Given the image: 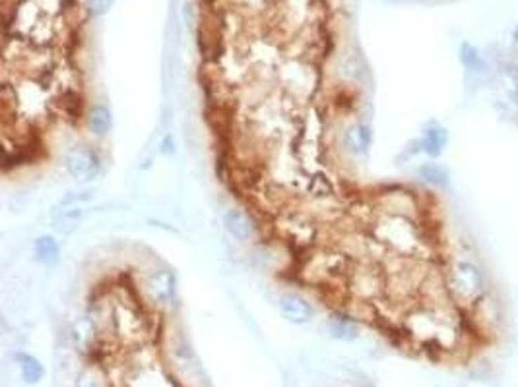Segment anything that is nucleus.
Returning a JSON list of instances; mask_svg holds the SVG:
<instances>
[{"label":"nucleus","instance_id":"obj_1","mask_svg":"<svg viewBox=\"0 0 518 387\" xmlns=\"http://www.w3.org/2000/svg\"><path fill=\"white\" fill-rule=\"evenodd\" d=\"M445 285L451 300L464 310H472L486 302L489 290L484 269L468 258H453L446 262Z\"/></svg>","mask_w":518,"mask_h":387},{"label":"nucleus","instance_id":"obj_2","mask_svg":"<svg viewBox=\"0 0 518 387\" xmlns=\"http://www.w3.org/2000/svg\"><path fill=\"white\" fill-rule=\"evenodd\" d=\"M373 240L379 242L387 250L396 252L402 256L417 252L425 244L423 226L420 221L410 215H398L381 211V215L373 221Z\"/></svg>","mask_w":518,"mask_h":387},{"label":"nucleus","instance_id":"obj_3","mask_svg":"<svg viewBox=\"0 0 518 387\" xmlns=\"http://www.w3.org/2000/svg\"><path fill=\"white\" fill-rule=\"evenodd\" d=\"M103 159L96 147L91 145H74L65 155V169L76 180L89 182L99 177Z\"/></svg>","mask_w":518,"mask_h":387},{"label":"nucleus","instance_id":"obj_4","mask_svg":"<svg viewBox=\"0 0 518 387\" xmlns=\"http://www.w3.org/2000/svg\"><path fill=\"white\" fill-rule=\"evenodd\" d=\"M224 229L227 234L233 238V240L247 244L257 238L259 234V225L254 223V219L251 217V213H247L241 208H229L224 211V217H221Z\"/></svg>","mask_w":518,"mask_h":387},{"label":"nucleus","instance_id":"obj_5","mask_svg":"<svg viewBox=\"0 0 518 387\" xmlns=\"http://www.w3.org/2000/svg\"><path fill=\"white\" fill-rule=\"evenodd\" d=\"M278 310L293 325H305L315 318V306L299 292H284L278 300Z\"/></svg>","mask_w":518,"mask_h":387},{"label":"nucleus","instance_id":"obj_6","mask_svg":"<svg viewBox=\"0 0 518 387\" xmlns=\"http://www.w3.org/2000/svg\"><path fill=\"white\" fill-rule=\"evenodd\" d=\"M148 292L155 304L169 306L177 299V281L169 269H157L148 279Z\"/></svg>","mask_w":518,"mask_h":387},{"label":"nucleus","instance_id":"obj_7","mask_svg":"<svg viewBox=\"0 0 518 387\" xmlns=\"http://www.w3.org/2000/svg\"><path fill=\"white\" fill-rule=\"evenodd\" d=\"M421 154H425L429 159H439L445 154L448 145V132L441 124H431L423 130V136L420 140Z\"/></svg>","mask_w":518,"mask_h":387},{"label":"nucleus","instance_id":"obj_8","mask_svg":"<svg viewBox=\"0 0 518 387\" xmlns=\"http://www.w3.org/2000/svg\"><path fill=\"white\" fill-rule=\"evenodd\" d=\"M373 144V130L365 122H357L344 134V145L348 147L349 154L365 155Z\"/></svg>","mask_w":518,"mask_h":387},{"label":"nucleus","instance_id":"obj_9","mask_svg":"<svg viewBox=\"0 0 518 387\" xmlns=\"http://www.w3.org/2000/svg\"><path fill=\"white\" fill-rule=\"evenodd\" d=\"M415 175H417L421 182H425L427 186H433V188H439V190L448 188V184H451V172L441 163H421L417 170H415Z\"/></svg>","mask_w":518,"mask_h":387},{"label":"nucleus","instance_id":"obj_10","mask_svg":"<svg viewBox=\"0 0 518 387\" xmlns=\"http://www.w3.org/2000/svg\"><path fill=\"white\" fill-rule=\"evenodd\" d=\"M86 121H88V128L91 130L93 136L103 137L109 134V130L113 126V114L109 111V107L96 103L88 109Z\"/></svg>","mask_w":518,"mask_h":387},{"label":"nucleus","instance_id":"obj_11","mask_svg":"<svg viewBox=\"0 0 518 387\" xmlns=\"http://www.w3.org/2000/svg\"><path fill=\"white\" fill-rule=\"evenodd\" d=\"M33 254L35 259L43 266H53L60 258V246L55 236L51 234H41L37 240L33 242Z\"/></svg>","mask_w":518,"mask_h":387},{"label":"nucleus","instance_id":"obj_12","mask_svg":"<svg viewBox=\"0 0 518 387\" xmlns=\"http://www.w3.org/2000/svg\"><path fill=\"white\" fill-rule=\"evenodd\" d=\"M18 366H20V372H22V378H24L25 383H30V386H35V383H39L41 379H43V364L32 355H18Z\"/></svg>","mask_w":518,"mask_h":387},{"label":"nucleus","instance_id":"obj_13","mask_svg":"<svg viewBox=\"0 0 518 387\" xmlns=\"http://www.w3.org/2000/svg\"><path fill=\"white\" fill-rule=\"evenodd\" d=\"M458 58H460L462 66L472 74H478L484 70V57L479 53V48L476 45H472L468 41H464L460 45V50H458Z\"/></svg>","mask_w":518,"mask_h":387},{"label":"nucleus","instance_id":"obj_14","mask_svg":"<svg viewBox=\"0 0 518 387\" xmlns=\"http://www.w3.org/2000/svg\"><path fill=\"white\" fill-rule=\"evenodd\" d=\"M328 330L334 339H340V341H354L359 337V330H357V323L349 318H342L336 315L328 323Z\"/></svg>","mask_w":518,"mask_h":387},{"label":"nucleus","instance_id":"obj_15","mask_svg":"<svg viewBox=\"0 0 518 387\" xmlns=\"http://www.w3.org/2000/svg\"><path fill=\"white\" fill-rule=\"evenodd\" d=\"M82 219H84V208H80V205L65 208L57 217L58 231H70V229H74V226L80 223Z\"/></svg>","mask_w":518,"mask_h":387},{"label":"nucleus","instance_id":"obj_16","mask_svg":"<svg viewBox=\"0 0 518 387\" xmlns=\"http://www.w3.org/2000/svg\"><path fill=\"white\" fill-rule=\"evenodd\" d=\"M338 74L344 80H357L361 74V60L356 55L340 58V66H338Z\"/></svg>","mask_w":518,"mask_h":387},{"label":"nucleus","instance_id":"obj_17","mask_svg":"<svg viewBox=\"0 0 518 387\" xmlns=\"http://www.w3.org/2000/svg\"><path fill=\"white\" fill-rule=\"evenodd\" d=\"M115 4V0H86V8H88L89 16L98 18L107 14L111 6Z\"/></svg>","mask_w":518,"mask_h":387},{"label":"nucleus","instance_id":"obj_18","mask_svg":"<svg viewBox=\"0 0 518 387\" xmlns=\"http://www.w3.org/2000/svg\"><path fill=\"white\" fill-rule=\"evenodd\" d=\"M76 387H103L101 386V379L98 378V374L93 370H84L76 378Z\"/></svg>","mask_w":518,"mask_h":387},{"label":"nucleus","instance_id":"obj_19","mask_svg":"<svg viewBox=\"0 0 518 387\" xmlns=\"http://www.w3.org/2000/svg\"><path fill=\"white\" fill-rule=\"evenodd\" d=\"M512 81H514V91H517V99H518V68L512 72Z\"/></svg>","mask_w":518,"mask_h":387},{"label":"nucleus","instance_id":"obj_20","mask_svg":"<svg viewBox=\"0 0 518 387\" xmlns=\"http://www.w3.org/2000/svg\"><path fill=\"white\" fill-rule=\"evenodd\" d=\"M382 2H389V4H398V2H404V0H382Z\"/></svg>","mask_w":518,"mask_h":387}]
</instances>
